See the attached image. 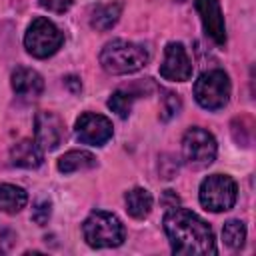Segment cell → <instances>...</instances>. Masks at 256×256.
I'll use <instances>...</instances> for the list:
<instances>
[{"mask_svg": "<svg viewBox=\"0 0 256 256\" xmlns=\"http://www.w3.org/2000/svg\"><path fill=\"white\" fill-rule=\"evenodd\" d=\"M164 232L174 254L206 256L218 252L210 224L188 208H168L164 216Z\"/></svg>", "mask_w": 256, "mask_h": 256, "instance_id": "cell-1", "label": "cell"}, {"mask_svg": "<svg viewBox=\"0 0 256 256\" xmlns=\"http://www.w3.org/2000/svg\"><path fill=\"white\" fill-rule=\"evenodd\" d=\"M148 60H150V52L142 44L122 40V38L108 42L100 52L102 68L114 76L138 72L148 64Z\"/></svg>", "mask_w": 256, "mask_h": 256, "instance_id": "cell-2", "label": "cell"}, {"mask_svg": "<svg viewBox=\"0 0 256 256\" xmlns=\"http://www.w3.org/2000/svg\"><path fill=\"white\" fill-rule=\"evenodd\" d=\"M82 234L86 244L92 248H116L126 238V230L120 218L106 210L92 212L82 224Z\"/></svg>", "mask_w": 256, "mask_h": 256, "instance_id": "cell-3", "label": "cell"}, {"mask_svg": "<svg viewBox=\"0 0 256 256\" xmlns=\"http://www.w3.org/2000/svg\"><path fill=\"white\" fill-rule=\"evenodd\" d=\"M230 78L220 68L202 72L194 82V98L204 110H222L230 100Z\"/></svg>", "mask_w": 256, "mask_h": 256, "instance_id": "cell-4", "label": "cell"}, {"mask_svg": "<svg viewBox=\"0 0 256 256\" xmlns=\"http://www.w3.org/2000/svg\"><path fill=\"white\" fill-rule=\"evenodd\" d=\"M62 44H64V34L48 18L38 16L28 24L26 34H24V48L30 56L48 58L56 54Z\"/></svg>", "mask_w": 256, "mask_h": 256, "instance_id": "cell-5", "label": "cell"}, {"mask_svg": "<svg viewBox=\"0 0 256 256\" xmlns=\"http://www.w3.org/2000/svg\"><path fill=\"white\" fill-rule=\"evenodd\" d=\"M198 198L206 210L226 212L236 204L238 186L228 174H212V176L202 180Z\"/></svg>", "mask_w": 256, "mask_h": 256, "instance_id": "cell-6", "label": "cell"}, {"mask_svg": "<svg viewBox=\"0 0 256 256\" xmlns=\"http://www.w3.org/2000/svg\"><path fill=\"white\" fill-rule=\"evenodd\" d=\"M216 152H218V144H216V138L200 128V126H192L184 132V138H182V154H184V160L192 166H208L214 162L216 158Z\"/></svg>", "mask_w": 256, "mask_h": 256, "instance_id": "cell-7", "label": "cell"}, {"mask_svg": "<svg viewBox=\"0 0 256 256\" xmlns=\"http://www.w3.org/2000/svg\"><path fill=\"white\" fill-rule=\"evenodd\" d=\"M74 132H76V138L82 144H88V146H104L112 138L114 128H112V122L106 116L94 114V112H84L76 120Z\"/></svg>", "mask_w": 256, "mask_h": 256, "instance_id": "cell-8", "label": "cell"}, {"mask_svg": "<svg viewBox=\"0 0 256 256\" xmlns=\"http://www.w3.org/2000/svg\"><path fill=\"white\" fill-rule=\"evenodd\" d=\"M160 76L172 82H184L192 76V60L180 42H168L164 48V60L160 64Z\"/></svg>", "mask_w": 256, "mask_h": 256, "instance_id": "cell-9", "label": "cell"}, {"mask_svg": "<svg viewBox=\"0 0 256 256\" xmlns=\"http://www.w3.org/2000/svg\"><path fill=\"white\" fill-rule=\"evenodd\" d=\"M34 140L36 144L46 152V150H56L62 140H64V122L60 120L58 114L42 110L34 118Z\"/></svg>", "mask_w": 256, "mask_h": 256, "instance_id": "cell-10", "label": "cell"}, {"mask_svg": "<svg viewBox=\"0 0 256 256\" xmlns=\"http://www.w3.org/2000/svg\"><path fill=\"white\" fill-rule=\"evenodd\" d=\"M194 8L202 20V28H204L206 36L214 44L224 46L226 44V24H224V16L220 10V0H194Z\"/></svg>", "mask_w": 256, "mask_h": 256, "instance_id": "cell-11", "label": "cell"}, {"mask_svg": "<svg viewBox=\"0 0 256 256\" xmlns=\"http://www.w3.org/2000/svg\"><path fill=\"white\" fill-rule=\"evenodd\" d=\"M10 84H12V90L20 98H26V100H34V98H38L44 92V80H42V76L36 70L26 68V66H18L12 72Z\"/></svg>", "mask_w": 256, "mask_h": 256, "instance_id": "cell-12", "label": "cell"}, {"mask_svg": "<svg viewBox=\"0 0 256 256\" xmlns=\"http://www.w3.org/2000/svg\"><path fill=\"white\" fill-rule=\"evenodd\" d=\"M10 162L18 168H38L44 162V150L36 144V140L24 138L10 148Z\"/></svg>", "mask_w": 256, "mask_h": 256, "instance_id": "cell-13", "label": "cell"}, {"mask_svg": "<svg viewBox=\"0 0 256 256\" xmlns=\"http://www.w3.org/2000/svg\"><path fill=\"white\" fill-rule=\"evenodd\" d=\"M96 166H98L96 156L86 152V150H68L58 160V170L62 174H74V172H80V170H92Z\"/></svg>", "mask_w": 256, "mask_h": 256, "instance_id": "cell-14", "label": "cell"}, {"mask_svg": "<svg viewBox=\"0 0 256 256\" xmlns=\"http://www.w3.org/2000/svg\"><path fill=\"white\" fill-rule=\"evenodd\" d=\"M124 202H126V212L136 220H142L152 212V194L146 188L128 190Z\"/></svg>", "mask_w": 256, "mask_h": 256, "instance_id": "cell-15", "label": "cell"}, {"mask_svg": "<svg viewBox=\"0 0 256 256\" xmlns=\"http://www.w3.org/2000/svg\"><path fill=\"white\" fill-rule=\"evenodd\" d=\"M28 202V194L24 188L16 184H0V212L16 214Z\"/></svg>", "mask_w": 256, "mask_h": 256, "instance_id": "cell-16", "label": "cell"}, {"mask_svg": "<svg viewBox=\"0 0 256 256\" xmlns=\"http://www.w3.org/2000/svg\"><path fill=\"white\" fill-rule=\"evenodd\" d=\"M120 14H122V4L120 2L100 4V6L94 8L90 24H92V28H96L100 32H106V30H110L120 20Z\"/></svg>", "mask_w": 256, "mask_h": 256, "instance_id": "cell-17", "label": "cell"}, {"mask_svg": "<svg viewBox=\"0 0 256 256\" xmlns=\"http://www.w3.org/2000/svg\"><path fill=\"white\" fill-rule=\"evenodd\" d=\"M222 240L228 248L238 250L246 242V226L242 220H228L222 226Z\"/></svg>", "mask_w": 256, "mask_h": 256, "instance_id": "cell-18", "label": "cell"}, {"mask_svg": "<svg viewBox=\"0 0 256 256\" xmlns=\"http://www.w3.org/2000/svg\"><path fill=\"white\" fill-rule=\"evenodd\" d=\"M132 102H134V96H132L130 92L116 90V92H112V96L108 98V108H110L112 112H116V116L128 118V116H130V110H132Z\"/></svg>", "mask_w": 256, "mask_h": 256, "instance_id": "cell-19", "label": "cell"}, {"mask_svg": "<svg viewBox=\"0 0 256 256\" xmlns=\"http://www.w3.org/2000/svg\"><path fill=\"white\" fill-rule=\"evenodd\" d=\"M74 0H40V6L46 8L48 12H54V14H64L70 10Z\"/></svg>", "mask_w": 256, "mask_h": 256, "instance_id": "cell-20", "label": "cell"}, {"mask_svg": "<svg viewBox=\"0 0 256 256\" xmlns=\"http://www.w3.org/2000/svg\"><path fill=\"white\" fill-rule=\"evenodd\" d=\"M50 206H52V204H50L48 200L38 202V204H36V208H34V212H32V220H34V222H38L40 226H42V224H46V222H48V218H50V212H52V210H50Z\"/></svg>", "mask_w": 256, "mask_h": 256, "instance_id": "cell-21", "label": "cell"}, {"mask_svg": "<svg viewBox=\"0 0 256 256\" xmlns=\"http://www.w3.org/2000/svg\"><path fill=\"white\" fill-rule=\"evenodd\" d=\"M164 104H166V116H164V118H168V116H172V114H178V110H180V100H178L176 94L168 92V94L164 96Z\"/></svg>", "mask_w": 256, "mask_h": 256, "instance_id": "cell-22", "label": "cell"}, {"mask_svg": "<svg viewBox=\"0 0 256 256\" xmlns=\"http://www.w3.org/2000/svg\"><path fill=\"white\" fill-rule=\"evenodd\" d=\"M162 204H164L166 208H174V206H178V204H180V198L176 196V192H174V190H166V192H164V196H162Z\"/></svg>", "mask_w": 256, "mask_h": 256, "instance_id": "cell-23", "label": "cell"}, {"mask_svg": "<svg viewBox=\"0 0 256 256\" xmlns=\"http://www.w3.org/2000/svg\"><path fill=\"white\" fill-rule=\"evenodd\" d=\"M178 2H182V0H178Z\"/></svg>", "mask_w": 256, "mask_h": 256, "instance_id": "cell-24", "label": "cell"}]
</instances>
